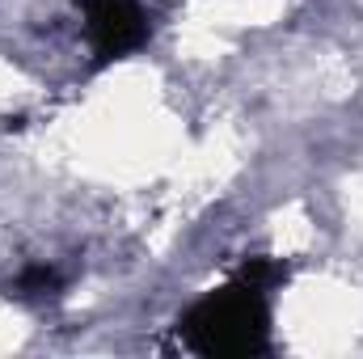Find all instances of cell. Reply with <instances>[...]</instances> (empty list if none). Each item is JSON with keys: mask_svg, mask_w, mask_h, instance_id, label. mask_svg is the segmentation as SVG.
I'll return each instance as SVG.
<instances>
[{"mask_svg": "<svg viewBox=\"0 0 363 359\" xmlns=\"http://www.w3.org/2000/svg\"><path fill=\"white\" fill-rule=\"evenodd\" d=\"M186 343L203 355H258L267 351V304L250 283H233L224 292L203 296L182 317Z\"/></svg>", "mask_w": 363, "mask_h": 359, "instance_id": "cell-1", "label": "cell"}, {"mask_svg": "<svg viewBox=\"0 0 363 359\" xmlns=\"http://www.w3.org/2000/svg\"><path fill=\"white\" fill-rule=\"evenodd\" d=\"M17 287L26 292V296H51L55 287H60V275L51 267H30L21 279H17Z\"/></svg>", "mask_w": 363, "mask_h": 359, "instance_id": "cell-4", "label": "cell"}, {"mask_svg": "<svg viewBox=\"0 0 363 359\" xmlns=\"http://www.w3.org/2000/svg\"><path fill=\"white\" fill-rule=\"evenodd\" d=\"M241 283H250L254 292H262L267 296V287H271L274 279H283V267L279 263H267V258H250L245 267H241V275H237Z\"/></svg>", "mask_w": 363, "mask_h": 359, "instance_id": "cell-3", "label": "cell"}, {"mask_svg": "<svg viewBox=\"0 0 363 359\" xmlns=\"http://www.w3.org/2000/svg\"><path fill=\"white\" fill-rule=\"evenodd\" d=\"M81 9H85L89 43L101 60L127 55L148 34V21H144L140 0H81Z\"/></svg>", "mask_w": 363, "mask_h": 359, "instance_id": "cell-2", "label": "cell"}]
</instances>
